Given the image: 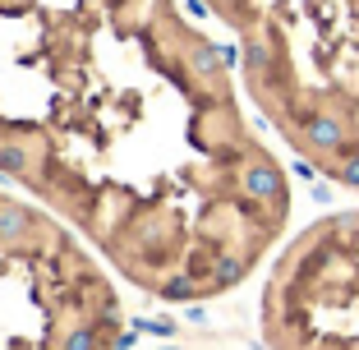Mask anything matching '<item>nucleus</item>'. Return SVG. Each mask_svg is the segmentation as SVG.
Masks as SVG:
<instances>
[{
    "label": "nucleus",
    "mask_w": 359,
    "mask_h": 350,
    "mask_svg": "<svg viewBox=\"0 0 359 350\" xmlns=\"http://www.w3.org/2000/svg\"><path fill=\"white\" fill-rule=\"evenodd\" d=\"M318 350H341V346H318Z\"/></svg>",
    "instance_id": "obj_3"
},
{
    "label": "nucleus",
    "mask_w": 359,
    "mask_h": 350,
    "mask_svg": "<svg viewBox=\"0 0 359 350\" xmlns=\"http://www.w3.org/2000/svg\"><path fill=\"white\" fill-rule=\"evenodd\" d=\"M309 166L359 189V0H203Z\"/></svg>",
    "instance_id": "obj_2"
},
{
    "label": "nucleus",
    "mask_w": 359,
    "mask_h": 350,
    "mask_svg": "<svg viewBox=\"0 0 359 350\" xmlns=\"http://www.w3.org/2000/svg\"><path fill=\"white\" fill-rule=\"evenodd\" d=\"M0 175L42 184L166 299L235 286L285 213L222 46L175 0H0Z\"/></svg>",
    "instance_id": "obj_1"
}]
</instances>
